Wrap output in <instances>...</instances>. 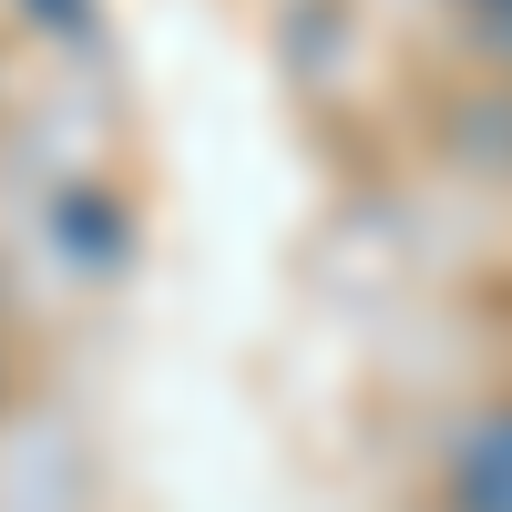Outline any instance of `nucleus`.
I'll use <instances>...</instances> for the list:
<instances>
[{"label":"nucleus","mask_w":512,"mask_h":512,"mask_svg":"<svg viewBox=\"0 0 512 512\" xmlns=\"http://www.w3.org/2000/svg\"><path fill=\"white\" fill-rule=\"evenodd\" d=\"M441 502L451 512H512V400H492L441 461Z\"/></svg>","instance_id":"obj_1"},{"label":"nucleus","mask_w":512,"mask_h":512,"mask_svg":"<svg viewBox=\"0 0 512 512\" xmlns=\"http://www.w3.org/2000/svg\"><path fill=\"white\" fill-rule=\"evenodd\" d=\"M472 31L492 41V62L512 72V0H482V11H472Z\"/></svg>","instance_id":"obj_2"}]
</instances>
